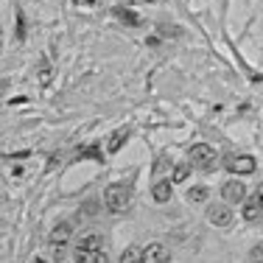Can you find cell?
I'll return each mask as SVG.
<instances>
[{
  "instance_id": "obj_20",
  "label": "cell",
  "mask_w": 263,
  "mask_h": 263,
  "mask_svg": "<svg viewBox=\"0 0 263 263\" xmlns=\"http://www.w3.org/2000/svg\"><path fill=\"white\" fill-rule=\"evenodd\" d=\"M255 199H258V202H260V208H263V182L258 185V191H255Z\"/></svg>"
},
{
  "instance_id": "obj_5",
  "label": "cell",
  "mask_w": 263,
  "mask_h": 263,
  "mask_svg": "<svg viewBox=\"0 0 263 263\" xmlns=\"http://www.w3.org/2000/svg\"><path fill=\"white\" fill-rule=\"evenodd\" d=\"M208 218L213 227H230L233 224V210H230V204H210Z\"/></svg>"
},
{
  "instance_id": "obj_1",
  "label": "cell",
  "mask_w": 263,
  "mask_h": 263,
  "mask_svg": "<svg viewBox=\"0 0 263 263\" xmlns=\"http://www.w3.org/2000/svg\"><path fill=\"white\" fill-rule=\"evenodd\" d=\"M132 204V185L129 182H112L104 191V208L109 213H126Z\"/></svg>"
},
{
  "instance_id": "obj_15",
  "label": "cell",
  "mask_w": 263,
  "mask_h": 263,
  "mask_svg": "<svg viewBox=\"0 0 263 263\" xmlns=\"http://www.w3.org/2000/svg\"><path fill=\"white\" fill-rule=\"evenodd\" d=\"M115 14L121 17V20L126 23V26H140V23H143V20H140V14H135V11H129V9H118Z\"/></svg>"
},
{
  "instance_id": "obj_2",
  "label": "cell",
  "mask_w": 263,
  "mask_h": 263,
  "mask_svg": "<svg viewBox=\"0 0 263 263\" xmlns=\"http://www.w3.org/2000/svg\"><path fill=\"white\" fill-rule=\"evenodd\" d=\"M193 168H202V171H213L216 168V148L208 146V143H196L191 146V157H187Z\"/></svg>"
},
{
  "instance_id": "obj_9",
  "label": "cell",
  "mask_w": 263,
  "mask_h": 263,
  "mask_svg": "<svg viewBox=\"0 0 263 263\" xmlns=\"http://www.w3.org/2000/svg\"><path fill=\"white\" fill-rule=\"evenodd\" d=\"M101 243H104L101 235H98V233H90V235H84V238L76 243V249H84V252H101Z\"/></svg>"
},
{
  "instance_id": "obj_19",
  "label": "cell",
  "mask_w": 263,
  "mask_h": 263,
  "mask_svg": "<svg viewBox=\"0 0 263 263\" xmlns=\"http://www.w3.org/2000/svg\"><path fill=\"white\" fill-rule=\"evenodd\" d=\"M96 263H112V260H109V255H106L104 249H101V252L96 255Z\"/></svg>"
},
{
  "instance_id": "obj_13",
  "label": "cell",
  "mask_w": 263,
  "mask_h": 263,
  "mask_svg": "<svg viewBox=\"0 0 263 263\" xmlns=\"http://www.w3.org/2000/svg\"><path fill=\"white\" fill-rule=\"evenodd\" d=\"M191 162H179L177 168H174V174H171V182H185L187 179V174H191Z\"/></svg>"
},
{
  "instance_id": "obj_4",
  "label": "cell",
  "mask_w": 263,
  "mask_h": 263,
  "mask_svg": "<svg viewBox=\"0 0 263 263\" xmlns=\"http://www.w3.org/2000/svg\"><path fill=\"white\" fill-rule=\"evenodd\" d=\"M221 196L227 199V204H243L247 202V185L238 182V179H230L221 185Z\"/></svg>"
},
{
  "instance_id": "obj_17",
  "label": "cell",
  "mask_w": 263,
  "mask_h": 263,
  "mask_svg": "<svg viewBox=\"0 0 263 263\" xmlns=\"http://www.w3.org/2000/svg\"><path fill=\"white\" fill-rule=\"evenodd\" d=\"M249 263H263V241L252 247V252H249Z\"/></svg>"
},
{
  "instance_id": "obj_12",
  "label": "cell",
  "mask_w": 263,
  "mask_h": 263,
  "mask_svg": "<svg viewBox=\"0 0 263 263\" xmlns=\"http://www.w3.org/2000/svg\"><path fill=\"white\" fill-rule=\"evenodd\" d=\"M126 129H118V132H112V137H109V146H106V152H109V154H115L118 152V148H121L123 146V143H126Z\"/></svg>"
},
{
  "instance_id": "obj_16",
  "label": "cell",
  "mask_w": 263,
  "mask_h": 263,
  "mask_svg": "<svg viewBox=\"0 0 263 263\" xmlns=\"http://www.w3.org/2000/svg\"><path fill=\"white\" fill-rule=\"evenodd\" d=\"M79 160H101V148H98V146L84 148V152L79 154Z\"/></svg>"
},
{
  "instance_id": "obj_8",
  "label": "cell",
  "mask_w": 263,
  "mask_h": 263,
  "mask_svg": "<svg viewBox=\"0 0 263 263\" xmlns=\"http://www.w3.org/2000/svg\"><path fill=\"white\" fill-rule=\"evenodd\" d=\"M171 193H174V182H168V179H162V182H157L152 187L154 202H160V204H165L168 199H171Z\"/></svg>"
},
{
  "instance_id": "obj_14",
  "label": "cell",
  "mask_w": 263,
  "mask_h": 263,
  "mask_svg": "<svg viewBox=\"0 0 263 263\" xmlns=\"http://www.w3.org/2000/svg\"><path fill=\"white\" fill-rule=\"evenodd\" d=\"M187 199L196 202V204H202L204 199H208V187H204V185H193L191 191H187Z\"/></svg>"
},
{
  "instance_id": "obj_3",
  "label": "cell",
  "mask_w": 263,
  "mask_h": 263,
  "mask_svg": "<svg viewBox=\"0 0 263 263\" xmlns=\"http://www.w3.org/2000/svg\"><path fill=\"white\" fill-rule=\"evenodd\" d=\"M224 168L230 174H235V177H249V174H255L258 162H255V157H249V154H235V157H230L224 162Z\"/></svg>"
},
{
  "instance_id": "obj_10",
  "label": "cell",
  "mask_w": 263,
  "mask_h": 263,
  "mask_svg": "<svg viewBox=\"0 0 263 263\" xmlns=\"http://www.w3.org/2000/svg\"><path fill=\"white\" fill-rule=\"evenodd\" d=\"M243 218H247V221H252V224L263 218V208H260L258 199H247V202H243Z\"/></svg>"
},
{
  "instance_id": "obj_7",
  "label": "cell",
  "mask_w": 263,
  "mask_h": 263,
  "mask_svg": "<svg viewBox=\"0 0 263 263\" xmlns=\"http://www.w3.org/2000/svg\"><path fill=\"white\" fill-rule=\"evenodd\" d=\"M70 233H73V224H70V221H62L59 227L51 233V243H53L56 249H62V247L67 243V238H70Z\"/></svg>"
},
{
  "instance_id": "obj_18",
  "label": "cell",
  "mask_w": 263,
  "mask_h": 263,
  "mask_svg": "<svg viewBox=\"0 0 263 263\" xmlns=\"http://www.w3.org/2000/svg\"><path fill=\"white\" fill-rule=\"evenodd\" d=\"M26 36V20H23V14H17V40H23Z\"/></svg>"
},
{
  "instance_id": "obj_6",
  "label": "cell",
  "mask_w": 263,
  "mask_h": 263,
  "mask_svg": "<svg viewBox=\"0 0 263 263\" xmlns=\"http://www.w3.org/2000/svg\"><path fill=\"white\" fill-rule=\"evenodd\" d=\"M146 263H171V252L162 243H148L146 247Z\"/></svg>"
},
{
  "instance_id": "obj_11",
  "label": "cell",
  "mask_w": 263,
  "mask_h": 263,
  "mask_svg": "<svg viewBox=\"0 0 263 263\" xmlns=\"http://www.w3.org/2000/svg\"><path fill=\"white\" fill-rule=\"evenodd\" d=\"M118 263H146V249L140 247H126L121 252V260Z\"/></svg>"
}]
</instances>
